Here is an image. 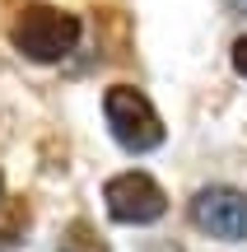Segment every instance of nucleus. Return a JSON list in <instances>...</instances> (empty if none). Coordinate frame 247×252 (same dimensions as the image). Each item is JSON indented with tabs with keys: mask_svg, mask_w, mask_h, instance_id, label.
<instances>
[{
	"mask_svg": "<svg viewBox=\"0 0 247 252\" xmlns=\"http://www.w3.org/2000/svg\"><path fill=\"white\" fill-rule=\"evenodd\" d=\"M9 42L28 61H61L80 42V19L56 5H24L9 24Z\"/></svg>",
	"mask_w": 247,
	"mask_h": 252,
	"instance_id": "1",
	"label": "nucleus"
},
{
	"mask_svg": "<svg viewBox=\"0 0 247 252\" xmlns=\"http://www.w3.org/2000/svg\"><path fill=\"white\" fill-rule=\"evenodd\" d=\"M103 117H108L117 145L131 150V154H149V150L164 145V117H159L154 103L140 89H131V84H112V89L103 94Z\"/></svg>",
	"mask_w": 247,
	"mask_h": 252,
	"instance_id": "2",
	"label": "nucleus"
},
{
	"mask_svg": "<svg viewBox=\"0 0 247 252\" xmlns=\"http://www.w3.org/2000/svg\"><path fill=\"white\" fill-rule=\"evenodd\" d=\"M103 201H108V215L117 224H154L168 210V196L149 173H117V178L103 187Z\"/></svg>",
	"mask_w": 247,
	"mask_h": 252,
	"instance_id": "3",
	"label": "nucleus"
},
{
	"mask_svg": "<svg viewBox=\"0 0 247 252\" xmlns=\"http://www.w3.org/2000/svg\"><path fill=\"white\" fill-rule=\"evenodd\" d=\"M192 220L210 238L243 243L247 238V191H238V187H201L196 201H192Z\"/></svg>",
	"mask_w": 247,
	"mask_h": 252,
	"instance_id": "4",
	"label": "nucleus"
},
{
	"mask_svg": "<svg viewBox=\"0 0 247 252\" xmlns=\"http://www.w3.org/2000/svg\"><path fill=\"white\" fill-rule=\"evenodd\" d=\"M56 252H108V243H103V234L89 224V220H75V224H65Z\"/></svg>",
	"mask_w": 247,
	"mask_h": 252,
	"instance_id": "5",
	"label": "nucleus"
},
{
	"mask_svg": "<svg viewBox=\"0 0 247 252\" xmlns=\"http://www.w3.org/2000/svg\"><path fill=\"white\" fill-rule=\"evenodd\" d=\"M233 70L247 80V37H238V47H233Z\"/></svg>",
	"mask_w": 247,
	"mask_h": 252,
	"instance_id": "6",
	"label": "nucleus"
},
{
	"mask_svg": "<svg viewBox=\"0 0 247 252\" xmlns=\"http://www.w3.org/2000/svg\"><path fill=\"white\" fill-rule=\"evenodd\" d=\"M229 5H233V9H247V0H229Z\"/></svg>",
	"mask_w": 247,
	"mask_h": 252,
	"instance_id": "7",
	"label": "nucleus"
},
{
	"mask_svg": "<svg viewBox=\"0 0 247 252\" xmlns=\"http://www.w3.org/2000/svg\"><path fill=\"white\" fill-rule=\"evenodd\" d=\"M0 201H5V178H0Z\"/></svg>",
	"mask_w": 247,
	"mask_h": 252,
	"instance_id": "8",
	"label": "nucleus"
}]
</instances>
